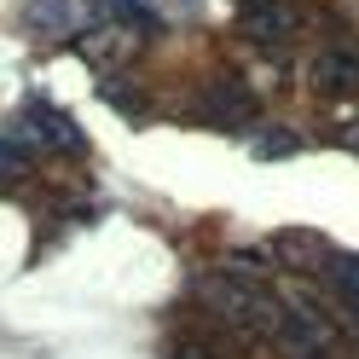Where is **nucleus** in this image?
<instances>
[{"label":"nucleus","mask_w":359,"mask_h":359,"mask_svg":"<svg viewBox=\"0 0 359 359\" xmlns=\"http://www.w3.org/2000/svg\"><path fill=\"white\" fill-rule=\"evenodd\" d=\"M307 81L319 87V93H330V99L359 93V47H325V53H313Z\"/></svg>","instance_id":"1"},{"label":"nucleus","mask_w":359,"mask_h":359,"mask_svg":"<svg viewBox=\"0 0 359 359\" xmlns=\"http://www.w3.org/2000/svg\"><path fill=\"white\" fill-rule=\"evenodd\" d=\"M203 116H209L215 128H243V122L255 116V99L243 93L238 81H220L215 93H203Z\"/></svg>","instance_id":"2"},{"label":"nucleus","mask_w":359,"mask_h":359,"mask_svg":"<svg viewBox=\"0 0 359 359\" xmlns=\"http://www.w3.org/2000/svg\"><path fill=\"white\" fill-rule=\"evenodd\" d=\"M238 24H243V35H250V41L278 47V41L290 35V6H255V12H243Z\"/></svg>","instance_id":"3"},{"label":"nucleus","mask_w":359,"mask_h":359,"mask_svg":"<svg viewBox=\"0 0 359 359\" xmlns=\"http://www.w3.org/2000/svg\"><path fill=\"white\" fill-rule=\"evenodd\" d=\"M29 24H35V29H47V35H70V29L81 24V18L70 12V0H35Z\"/></svg>","instance_id":"4"},{"label":"nucleus","mask_w":359,"mask_h":359,"mask_svg":"<svg viewBox=\"0 0 359 359\" xmlns=\"http://www.w3.org/2000/svg\"><path fill=\"white\" fill-rule=\"evenodd\" d=\"M278 250H284L290 261H307V266H319V261H325V250H319V238H307V232H290V238L278 243Z\"/></svg>","instance_id":"5"},{"label":"nucleus","mask_w":359,"mask_h":359,"mask_svg":"<svg viewBox=\"0 0 359 359\" xmlns=\"http://www.w3.org/2000/svg\"><path fill=\"white\" fill-rule=\"evenodd\" d=\"M168 359H209V353L197 348V342H174V353H168Z\"/></svg>","instance_id":"6"}]
</instances>
